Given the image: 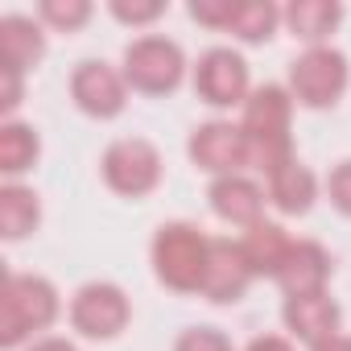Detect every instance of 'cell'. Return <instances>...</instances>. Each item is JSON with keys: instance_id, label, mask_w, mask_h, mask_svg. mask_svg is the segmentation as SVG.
<instances>
[{"instance_id": "7402d4cb", "label": "cell", "mask_w": 351, "mask_h": 351, "mask_svg": "<svg viewBox=\"0 0 351 351\" xmlns=\"http://www.w3.org/2000/svg\"><path fill=\"white\" fill-rule=\"evenodd\" d=\"M42 17L58 29H79L87 17H91V5L87 0H46L42 5Z\"/></svg>"}, {"instance_id": "4fadbf2b", "label": "cell", "mask_w": 351, "mask_h": 351, "mask_svg": "<svg viewBox=\"0 0 351 351\" xmlns=\"http://www.w3.org/2000/svg\"><path fill=\"white\" fill-rule=\"evenodd\" d=\"M211 207L219 219L228 223H240V228H256L261 223V211H265V195L256 182L240 178V173H228L211 186Z\"/></svg>"}, {"instance_id": "603a6c76", "label": "cell", "mask_w": 351, "mask_h": 351, "mask_svg": "<svg viewBox=\"0 0 351 351\" xmlns=\"http://www.w3.org/2000/svg\"><path fill=\"white\" fill-rule=\"evenodd\" d=\"M236 5H240V0H195L191 17L203 21V25H211V29H228L232 17H236Z\"/></svg>"}, {"instance_id": "f1b7e54d", "label": "cell", "mask_w": 351, "mask_h": 351, "mask_svg": "<svg viewBox=\"0 0 351 351\" xmlns=\"http://www.w3.org/2000/svg\"><path fill=\"white\" fill-rule=\"evenodd\" d=\"M314 351H351V335H330V339L318 343Z\"/></svg>"}, {"instance_id": "d6986e66", "label": "cell", "mask_w": 351, "mask_h": 351, "mask_svg": "<svg viewBox=\"0 0 351 351\" xmlns=\"http://www.w3.org/2000/svg\"><path fill=\"white\" fill-rule=\"evenodd\" d=\"M34 228H38V195L25 186H5L0 191V236L21 240Z\"/></svg>"}, {"instance_id": "d4e9b609", "label": "cell", "mask_w": 351, "mask_h": 351, "mask_svg": "<svg viewBox=\"0 0 351 351\" xmlns=\"http://www.w3.org/2000/svg\"><path fill=\"white\" fill-rule=\"evenodd\" d=\"M326 191H330V203H335L343 215H351V161H343V165L330 169Z\"/></svg>"}, {"instance_id": "30bf717a", "label": "cell", "mask_w": 351, "mask_h": 351, "mask_svg": "<svg viewBox=\"0 0 351 351\" xmlns=\"http://www.w3.org/2000/svg\"><path fill=\"white\" fill-rule=\"evenodd\" d=\"M71 95L87 116L108 120V116H116L124 108V79L108 62H83L71 75Z\"/></svg>"}, {"instance_id": "e0dca14e", "label": "cell", "mask_w": 351, "mask_h": 351, "mask_svg": "<svg viewBox=\"0 0 351 351\" xmlns=\"http://www.w3.org/2000/svg\"><path fill=\"white\" fill-rule=\"evenodd\" d=\"M269 199L285 211V215H302L314 203V173L302 161H285L269 173Z\"/></svg>"}, {"instance_id": "8992f818", "label": "cell", "mask_w": 351, "mask_h": 351, "mask_svg": "<svg viewBox=\"0 0 351 351\" xmlns=\"http://www.w3.org/2000/svg\"><path fill=\"white\" fill-rule=\"evenodd\" d=\"M104 178H108L112 191L141 199V195H149V191L157 186V178H161V157H157V149H153L149 141L124 136V141L108 145V153H104Z\"/></svg>"}, {"instance_id": "ac0fdd59", "label": "cell", "mask_w": 351, "mask_h": 351, "mask_svg": "<svg viewBox=\"0 0 351 351\" xmlns=\"http://www.w3.org/2000/svg\"><path fill=\"white\" fill-rule=\"evenodd\" d=\"M339 17H343V9L330 5V0H293V5L285 9V25L293 29V38L314 42V46L339 25Z\"/></svg>"}, {"instance_id": "44dd1931", "label": "cell", "mask_w": 351, "mask_h": 351, "mask_svg": "<svg viewBox=\"0 0 351 351\" xmlns=\"http://www.w3.org/2000/svg\"><path fill=\"white\" fill-rule=\"evenodd\" d=\"M277 25V9L269 5V0H240L236 5V17H232V34L244 38V42H265Z\"/></svg>"}, {"instance_id": "52a82bcc", "label": "cell", "mask_w": 351, "mask_h": 351, "mask_svg": "<svg viewBox=\"0 0 351 351\" xmlns=\"http://www.w3.org/2000/svg\"><path fill=\"white\" fill-rule=\"evenodd\" d=\"M71 322H75V330H83L87 339H112V335H120L124 322H128V298H124L116 285H108V281H91V285H83V289L75 293V302H71Z\"/></svg>"}, {"instance_id": "9a60e30c", "label": "cell", "mask_w": 351, "mask_h": 351, "mask_svg": "<svg viewBox=\"0 0 351 351\" xmlns=\"http://www.w3.org/2000/svg\"><path fill=\"white\" fill-rule=\"evenodd\" d=\"M240 248H244V261H248V269H252V277L256 273H269V277H277L281 273V265H285V256H289V248H293V240L285 236V228H277V223H256V228H248V236L240 240Z\"/></svg>"}, {"instance_id": "ba28073f", "label": "cell", "mask_w": 351, "mask_h": 351, "mask_svg": "<svg viewBox=\"0 0 351 351\" xmlns=\"http://www.w3.org/2000/svg\"><path fill=\"white\" fill-rule=\"evenodd\" d=\"M195 91L207 104H215V108L240 104L244 91H248V66H244V58L236 50H223V46L207 50L199 58V66H195Z\"/></svg>"}, {"instance_id": "5bb4252c", "label": "cell", "mask_w": 351, "mask_h": 351, "mask_svg": "<svg viewBox=\"0 0 351 351\" xmlns=\"http://www.w3.org/2000/svg\"><path fill=\"white\" fill-rule=\"evenodd\" d=\"M285 322L298 339H306L310 347L326 343L330 335H339V306L326 293H310V298H289L285 302Z\"/></svg>"}, {"instance_id": "ffe728a7", "label": "cell", "mask_w": 351, "mask_h": 351, "mask_svg": "<svg viewBox=\"0 0 351 351\" xmlns=\"http://www.w3.org/2000/svg\"><path fill=\"white\" fill-rule=\"evenodd\" d=\"M38 161V132L29 124H17L9 120L0 128V169L5 173H21Z\"/></svg>"}, {"instance_id": "7c38bea8", "label": "cell", "mask_w": 351, "mask_h": 351, "mask_svg": "<svg viewBox=\"0 0 351 351\" xmlns=\"http://www.w3.org/2000/svg\"><path fill=\"white\" fill-rule=\"evenodd\" d=\"M326 277H330V256H326L314 240H293V248H289V256H285V265H281V273H277L285 298L322 293Z\"/></svg>"}, {"instance_id": "cb8c5ba5", "label": "cell", "mask_w": 351, "mask_h": 351, "mask_svg": "<svg viewBox=\"0 0 351 351\" xmlns=\"http://www.w3.org/2000/svg\"><path fill=\"white\" fill-rule=\"evenodd\" d=\"M173 351H232V343H228V335H219L211 326H195V330H186L178 339Z\"/></svg>"}, {"instance_id": "5b68a950", "label": "cell", "mask_w": 351, "mask_h": 351, "mask_svg": "<svg viewBox=\"0 0 351 351\" xmlns=\"http://www.w3.org/2000/svg\"><path fill=\"white\" fill-rule=\"evenodd\" d=\"M289 87L306 108H326L347 87V58L330 46H310L289 66Z\"/></svg>"}, {"instance_id": "484cf974", "label": "cell", "mask_w": 351, "mask_h": 351, "mask_svg": "<svg viewBox=\"0 0 351 351\" xmlns=\"http://www.w3.org/2000/svg\"><path fill=\"white\" fill-rule=\"evenodd\" d=\"M112 13L120 21H128V25H145V21H157L161 17V5H157V0H145V5H124V0H116Z\"/></svg>"}, {"instance_id": "4316f807", "label": "cell", "mask_w": 351, "mask_h": 351, "mask_svg": "<svg viewBox=\"0 0 351 351\" xmlns=\"http://www.w3.org/2000/svg\"><path fill=\"white\" fill-rule=\"evenodd\" d=\"M0 83H5V91H0V108H5V112H13V108L21 104V71H13V66H0Z\"/></svg>"}, {"instance_id": "9c48e42d", "label": "cell", "mask_w": 351, "mask_h": 351, "mask_svg": "<svg viewBox=\"0 0 351 351\" xmlns=\"http://www.w3.org/2000/svg\"><path fill=\"white\" fill-rule=\"evenodd\" d=\"M191 157H195V165H203V169L223 173V178H228L236 165L248 161L244 128H240V124H228V120H211V124L195 128V136H191Z\"/></svg>"}, {"instance_id": "277c9868", "label": "cell", "mask_w": 351, "mask_h": 351, "mask_svg": "<svg viewBox=\"0 0 351 351\" xmlns=\"http://www.w3.org/2000/svg\"><path fill=\"white\" fill-rule=\"evenodd\" d=\"M182 50L169 38H136L124 50V79L145 95H165L182 79Z\"/></svg>"}, {"instance_id": "2e32d148", "label": "cell", "mask_w": 351, "mask_h": 351, "mask_svg": "<svg viewBox=\"0 0 351 351\" xmlns=\"http://www.w3.org/2000/svg\"><path fill=\"white\" fill-rule=\"evenodd\" d=\"M42 50H46L42 29L29 17H5L0 21V66L25 71L42 58Z\"/></svg>"}, {"instance_id": "f546056e", "label": "cell", "mask_w": 351, "mask_h": 351, "mask_svg": "<svg viewBox=\"0 0 351 351\" xmlns=\"http://www.w3.org/2000/svg\"><path fill=\"white\" fill-rule=\"evenodd\" d=\"M29 351H75V343H66V339H42V343H34Z\"/></svg>"}, {"instance_id": "83f0119b", "label": "cell", "mask_w": 351, "mask_h": 351, "mask_svg": "<svg viewBox=\"0 0 351 351\" xmlns=\"http://www.w3.org/2000/svg\"><path fill=\"white\" fill-rule=\"evenodd\" d=\"M248 351H293V347L285 339H277V335H261V339L248 343Z\"/></svg>"}, {"instance_id": "3957f363", "label": "cell", "mask_w": 351, "mask_h": 351, "mask_svg": "<svg viewBox=\"0 0 351 351\" xmlns=\"http://www.w3.org/2000/svg\"><path fill=\"white\" fill-rule=\"evenodd\" d=\"M211 265V240L195 228V223H165L153 240V269L157 277L178 289V293H195L203 289Z\"/></svg>"}, {"instance_id": "7a4b0ae2", "label": "cell", "mask_w": 351, "mask_h": 351, "mask_svg": "<svg viewBox=\"0 0 351 351\" xmlns=\"http://www.w3.org/2000/svg\"><path fill=\"white\" fill-rule=\"evenodd\" d=\"M58 314V293L46 277L29 273H9L0 289V343L17 347L25 335L46 330Z\"/></svg>"}, {"instance_id": "6da1fadb", "label": "cell", "mask_w": 351, "mask_h": 351, "mask_svg": "<svg viewBox=\"0 0 351 351\" xmlns=\"http://www.w3.org/2000/svg\"><path fill=\"white\" fill-rule=\"evenodd\" d=\"M244 141H248V161H256L265 173H273L277 165L293 161V145H289V95L277 83H265L252 91V99L244 104Z\"/></svg>"}, {"instance_id": "8fae6325", "label": "cell", "mask_w": 351, "mask_h": 351, "mask_svg": "<svg viewBox=\"0 0 351 351\" xmlns=\"http://www.w3.org/2000/svg\"><path fill=\"white\" fill-rule=\"evenodd\" d=\"M252 281V269L244 261V248L232 240H211V265L203 277V293L211 302H236Z\"/></svg>"}]
</instances>
